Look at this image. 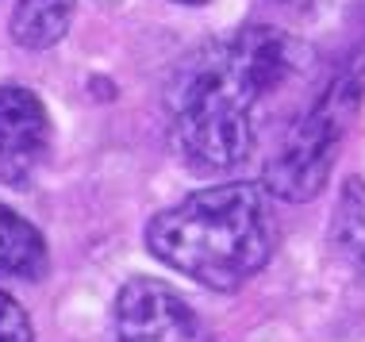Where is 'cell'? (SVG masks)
I'll return each instance as SVG.
<instances>
[{
	"instance_id": "4",
	"label": "cell",
	"mask_w": 365,
	"mask_h": 342,
	"mask_svg": "<svg viewBox=\"0 0 365 342\" xmlns=\"http://www.w3.org/2000/svg\"><path fill=\"white\" fill-rule=\"evenodd\" d=\"M115 342H215L177 289L158 277H131L115 296Z\"/></svg>"
},
{
	"instance_id": "3",
	"label": "cell",
	"mask_w": 365,
	"mask_h": 342,
	"mask_svg": "<svg viewBox=\"0 0 365 342\" xmlns=\"http://www.w3.org/2000/svg\"><path fill=\"white\" fill-rule=\"evenodd\" d=\"M361 93H365V62L354 58L350 66H342L331 77L327 89L289 123L277 154L265 162L262 185L269 197L289 200V204H304L319 197L323 185L331 181L339 146L361 108Z\"/></svg>"
},
{
	"instance_id": "7",
	"label": "cell",
	"mask_w": 365,
	"mask_h": 342,
	"mask_svg": "<svg viewBox=\"0 0 365 342\" xmlns=\"http://www.w3.org/2000/svg\"><path fill=\"white\" fill-rule=\"evenodd\" d=\"M77 16V0H19L8 31L24 51H51L66 38Z\"/></svg>"
},
{
	"instance_id": "1",
	"label": "cell",
	"mask_w": 365,
	"mask_h": 342,
	"mask_svg": "<svg viewBox=\"0 0 365 342\" xmlns=\"http://www.w3.org/2000/svg\"><path fill=\"white\" fill-rule=\"evenodd\" d=\"M312 51L269 24L196 46L170 77L165 108L177 158L192 173H227L250 158L262 108L308 73Z\"/></svg>"
},
{
	"instance_id": "11",
	"label": "cell",
	"mask_w": 365,
	"mask_h": 342,
	"mask_svg": "<svg viewBox=\"0 0 365 342\" xmlns=\"http://www.w3.org/2000/svg\"><path fill=\"white\" fill-rule=\"evenodd\" d=\"M177 4H208V0H177Z\"/></svg>"
},
{
	"instance_id": "8",
	"label": "cell",
	"mask_w": 365,
	"mask_h": 342,
	"mask_svg": "<svg viewBox=\"0 0 365 342\" xmlns=\"http://www.w3.org/2000/svg\"><path fill=\"white\" fill-rule=\"evenodd\" d=\"M331 242L339 254H346L361 266L365 261V181L346 177L334 204V219H331Z\"/></svg>"
},
{
	"instance_id": "12",
	"label": "cell",
	"mask_w": 365,
	"mask_h": 342,
	"mask_svg": "<svg viewBox=\"0 0 365 342\" xmlns=\"http://www.w3.org/2000/svg\"><path fill=\"white\" fill-rule=\"evenodd\" d=\"M101 4H123V0H101Z\"/></svg>"
},
{
	"instance_id": "9",
	"label": "cell",
	"mask_w": 365,
	"mask_h": 342,
	"mask_svg": "<svg viewBox=\"0 0 365 342\" xmlns=\"http://www.w3.org/2000/svg\"><path fill=\"white\" fill-rule=\"evenodd\" d=\"M0 342H35L27 311L19 308L16 296H8L4 289H0Z\"/></svg>"
},
{
	"instance_id": "6",
	"label": "cell",
	"mask_w": 365,
	"mask_h": 342,
	"mask_svg": "<svg viewBox=\"0 0 365 342\" xmlns=\"http://www.w3.org/2000/svg\"><path fill=\"white\" fill-rule=\"evenodd\" d=\"M46 266H51V254H46L43 231L8 204H0V277L38 281Z\"/></svg>"
},
{
	"instance_id": "10",
	"label": "cell",
	"mask_w": 365,
	"mask_h": 342,
	"mask_svg": "<svg viewBox=\"0 0 365 342\" xmlns=\"http://www.w3.org/2000/svg\"><path fill=\"white\" fill-rule=\"evenodd\" d=\"M273 4H284V8H308L312 0H273Z\"/></svg>"
},
{
	"instance_id": "5",
	"label": "cell",
	"mask_w": 365,
	"mask_h": 342,
	"mask_svg": "<svg viewBox=\"0 0 365 342\" xmlns=\"http://www.w3.org/2000/svg\"><path fill=\"white\" fill-rule=\"evenodd\" d=\"M51 150L46 104L24 85H0V185L27 189Z\"/></svg>"
},
{
	"instance_id": "13",
	"label": "cell",
	"mask_w": 365,
	"mask_h": 342,
	"mask_svg": "<svg viewBox=\"0 0 365 342\" xmlns=\"http://www.w3.org/2000/svg\"><path fill=\"white\" fill-rule=\"evenodd\" d=\"M361 269H365V261H361Z\"/></svg>"
},
{
	"instance_id": "2",
	"label": "cell",
	"mask_w": 365,
	"mask_h": 342,
	"mask_svg": "<svg viewBox=\"0 0 365 342\" xmlns=\"http://www.w3.org/2000/svg\"><path fill=\"white\" fill-rule=\"evenodd\" d=\"M146 247L158 261L215 292L242 289L265 269L277 227L258 185H212L146 223Z\"/></svg>"
}]
</instances>
